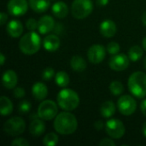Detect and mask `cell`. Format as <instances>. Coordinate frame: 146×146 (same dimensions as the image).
I'll return each instance as SVG.
<instances>
[{"instance_id": "6da1fadb", "label": "cell", "mask_w": 146, "mask_h": 146, "mask_svg": "<svg viewBox=\"0 0 146 146\" xmlns=\"http://www.w3.org/2000/svg\"><path fill=\"white\" fill-rule=\"evenodd\" d=\"M78 127V121L73 114L68 111L58 114L54 121L55 130L62 135H69L74 133Z\"/></svg>"}, {"instance_id": "7a4b0ae2", "label": "cell", "mask_w": 146, "mask_h": 146, "mask_svg": "<svg viewBox=\"0 0 146 146\" xmlns=\"http://www.w3.org/2000/svg\"><path fill=\"white\" fill-rule=\"evenodd\" d=\"M128 89L131 93L138 98L146 97V74L144 72H134L128 79Z\"/></svg>"}, {"instance_id": "3957f363", "label": "cell", "mask_w": 146, "mask_h": 146, "mask_svg": "<svg viewBox=\"0 0 146 146\" xmlns=\"http://www.w3.org/2000/svg\"><path fill=\"white\" fill-rule=\"evenodd\" d=\"M41 46V39L38 33L33 31L23 35L19 42V48L26 55H33L37 53Z\"/></svg>"}, {"instance_id": "277c9868", "label": "cell", "mask_w": 146, "mask_h": 146, "mask_svg": "<svg viewBox=\"0 0 146 146\" xmlns=\"http://www.w3.org/2000/svg\"><path fill=\"white\" fill-rule=\"evenodd\" d=\"M56 100L59 107L65 111H73L80 104V98L72 89L62 90L58 93Z\"/></svg>"}, {"instance_id": "5b68a950", "label": "cell", "mask_w": 146, "mask_h": 146, "mask_svg": "<svg viewBox=\"0 0 146 146\" xmlns=\"http://www.w3.org/2000/svg\"><path fill=\"white\" fill-rule=\"evenodd\" d=\"M93 10L92 0H74L71 7L72 15L76 19H84L89 16Z\"/></svg>"}, {"instance_id": "8992f818", "label": "cell", "mask_w": 146, "mask_h": 146, "mask_svg": "<svg viewBox=\"0 0 146 146\" xmlns=\"http://www.w3.org/2000/svg\"><path fill=\"white\" fill-rule=\"evenodd\" d=\"M3 131L9 136H18L24 133L26 123L23 119L18 116L12 117L6 121L3 124Z\"/></svg>"}, {"instance_id": "52a82bcc", "label": "cell", "mask_w": 146, "mask_h": 146, "mask_svg": "<svg viewBox=\"0 0 146 146\" xmlns=\"http://www.w3.org/2000/svg\"><path fill=\"white\" fill-rule=\"evenodd\" d=\"M58 109L52 100L43 101L38 108V116L44 121H50L57 115Z\"/></svg>"}, {"instance_id": "ba28073f", "label": "cell", "mask_w": 146, "mask_h": 146, "mask_svg": "<svg viewBox=\"0 0 146 146\" xmlns=\"http://www.w3.org/2000/svg\"><path fill=\"white\" fill-rule=\"evenodd\" d=\"M117 107L121 114L124 115H131L136 111L137 103L133 97L124 95L118 99Z\"/></svg>"}, {"instance_id": "9c48e42d", "label": "cell", "mask_w": 146, "mask_h": 146, "mask_svg": "<svg viewBox=\"0 0 146 146\" xmlns=\"http://www.w3.org/2000/svg\"><path fill=\"white\" fill-rule=\"evenodd\" d=\"M107 134L112 139H121L125 134V126L118 119H110L105 124Z\"/></svg>"}, {"instance_id": "30bf717a", "label": "cell", "mask_w": 146, "mask_h": 146, "mask_svg": "<svg viewBox=\"0 0 146 146\" xmlns=\"http://www.w3.org/2000/svg\"><path fill=\"white\" fill-rule=\"evenodd\" d=\"M129 57L125 54H115L109 62V65L111 69L115 71H123L129 66Z\"/></svg>"}, {"instance_id": "8fae6325", "label": "cell", "mask_w": 146, "mask_h": 146, "mask_svg": "<svg viewBox=\"0 0 146 146\" xmlns=\"http://www.w3.org/2000/svg\"><path fill=\"white\" fill-rule=\"evenodd\" d=\"M106 50L101 44H93L87 51V57L89 61L93 64H98L105 58Z\"/></svg>"}, {"instance_id": "7c38bea8", "label": "cell", "mask_w": 146, "mask_h": 146, "mask_svg": "<svg viewBox=\"0 0 146 146\" xmlns=\"http://www.w3.org/2000/svg\"><path fill=\"white\" fill-rule=\"evenodd\" d=\"M7 8L10 15L14 16H21L27 11L28 3L27 0H9Z\"/></svg>"}, {"instance_id": "4fadbf2b", "label": "cell", "mask_w": 146, "mask_h": 146, "mask_svg": "<svg viewBox=\"0 0 146 146\" xmlns=\"http://www.w3.org/2000/svg\"><path fill=\"white\" fill-rule=\"evenodd\" d=\"M55 21L50 15H44L38 21V30L41 34H46L53 30Z\"/></svg>"}, {"instance_id": "5bb4252c", "label": "cell", "mask_w": 146, "mask_h": 146, "mask_svg": "<svg viewBox=\"0 0 146 146\" xmlns=\"http://www.w3.org/2000/svg\"><path fill=\"white\" fill-rule=\"evenodd\" d=\"M100 33L105 38H111L115 36L117 32V27L115 23L111 20L104 21L99 27Z\"/></svg>"}, {"instance_id": "9a60e30c", "label": "cell", "mask_w": 146, "mask_h": 146, "mask_svg": "<svg viewBox=\"0 0 146 146\" xmlns=\"http://www.w3.org/2000/svg\"><path fill=\"white\" fill-rule=\"evenodd\" d=\"M3 85L7 89H13L17 84V75L14 70H6L3 74Z\"/></svg>"}, {"instance_id": "2e32d148", "label": "cell", "mask_w": 146, "mask_h": 146, "mask_svg": "<svg viewBox=\"0 0 146 146\" xmlns=\"http://www.w3.org/2000/svg\"><path fill=\"white\" fill-rule=\"evenodd\" d=\"M33 96L36 100H44L48 95V88L42 82H36L32 87Z\"/></svg>"}, {"instance_id": "e0dca14e", "label": "cell", "mask_w": 146, "mask_h": 146, "mask_svg": "<svg viewBox=\"0 0 146 146\" xmlns=\"http://www.w3.org/2000/svg\"><path fill=\"white\" fill-rule=\"evenodd\" d=\"M6 30L9 36H11L12 38H18L21 35L23 32V26L20 21L12 20L8 23Z\"/></svg>"}, {"instance_id": "ac0fdd59", "label": "cell", "mask_w": 146, "mask_h": 146, "mask_svg": "<svg viewBox=\"0 0 146 146\" xmlns=\"http://www.w3.org/2000/svg\"><path fill=\"white\" fill-rule=\"evenodd\" d=\"M60 38L53 34L48 35L44 38L43 41V45L44 48L50 51V52H53L56 51L59 47H60Z\"/></svg>"}, {"instance_id": "d6986e66", "label": "cell", "mask_w": 146, "mask_h": 146, "mask_svg": "<svg viewBox=\"0 0 146 146\" xmlns=\"http://www.w3.org/2000/svg\"><path fill=\"white\" fill-rule=\"evenodd\" d=\"M44 120L39 119H34L32 121L29 126V132L33 136L38 137L42 135L45 131V125L43 121Z\"/></svg>"}, {"instance_id": "ffe728a7", "label": "cell", "mask_w": 146, "mask_h": 146, "mask_svg": "<svg viewBox=\"0 0 146 146\" xmlns=\"http://www.w3.org/2000/svg\"><path fill=\"white\" fill-rule=\"evenodd\" d=\"M52 13L53 15L60 19L65 18L68 14V8L67 6V4L62 2V1H58L56 3H55L52 5Z\"/></svg>"}, {"instance_id": "44dd1931", "label": "cell", "mask_w": 146, "mask_h": 146, "mask_svg": "<svg viewBox=\"0 0 146 146\" xmlns=\"http://www.w3.org/2000/svg\"><path fill=\"white\" fill-rule=\"evenodd\" d=\"M31 9L37 13L45 12L50 7V0H29Z\"/></svg>"}, {"instance_id": "7402d4cb", "label": "cell", "mask_w": 146, "mask_h": 146, "mask_svg": "<svg viewBox=\"0 0 146 146\" xmlns=\"http://www.w3.org/2000/svg\"><path fill=\"white\" fill-rule=\"evenodd\" d=\"M71 68L76 72H83L86 68V62L80 56H74L70 61Z\"/></svg>"}, {"instance_id": "603a6c76", "label": "cell", "mask_w": 146, "mask_h": 146, "mask_svg": "<svg viewBox=\"0 0 146 146\" xmlns=\"http://www.w3.org/2000/svg\"><path fill=\"white\" fill-rule=\"evenodd\" d=\"M13 111V104L10 99L5 96L0 98V113L2 115H9Z\"/></svg>"}, {"instance_id": "cb8c5ba5", "label": "cell", "mask_w": 146, "mask_h": 146, "mask_svg": "<svg viewBox=\"0 0 146 146\" xmlns=\"http://www.w3.org/2000/svg\"><path fill=\"white\" fill-rule=\"evenodd\" d=\"M115 104L112 101H106L102 104L100 108L101 115L104 118H110L115 115Z\"/></svg>"}, {"instance_id": "d4e9b609", "label": "cell", "mask_w": 146, "mask_h": 146, "mask_svg": "<svg viewBox=\"0 0 146 146\" xmlns=\"http://www.w3.org/2000/svg\"><path fill=\"white\" fill-rule=\"evenodd\" d=\"M55 81L60 87H66L69 84V76L64 71H59L56 74Z\"/></svg>"}, {"instance_id": "484cf974", "label": "cell", "mask_w": 146, "mask_h": 146, "mask_svg": "<svg viewBox=\"0 0 146 146\" xmlns=\"http://www.w3.org/2000/svg\"><path fill=\"white\" fill-rule=\"evenodd\" d=\"M143 54H144L143 49L139 45H134L131 47L128 50V57L133 62L139 61L143 56Z\"/></svg>"}, {"instance_id": "4316f807", "label": "cell", "mask_w": 146, "mask_h": 146, "mask_svg": "<svg viewBox=\"0 0 146 146\" xmlns=\"http://www.w3.org/2000/svg\"><path fill=\"white\" fill-rule=\"evenodd\" d=\"M58 139V136L55 133H50L44 136L43 139V144L45 146H55L57 145Z\"/></svg>"}, {"instance_id": "83f0119b", "label": "cell", "mask_w": 146, "mask_h": 146, "mask_svg": "<svg viewBox=\"0 0 146 146\" xmlns=\"http://www.w3.org/2000/svg\"><path fill=\"white\" fill-rule=\"evenodd\" d=\"M110 91L113 95L118 96V95H121L123 92L124 86H123L121 82L115 80V81L111 82V84L110 85Z\"/></svg>"}, {"instance_id": "f1b7e54d", "label": "cell", "mask_w": 146, "mask_h": 146, "mask_svg": "<svg viewBox=\"0 0 146 146\" xmlns=\"http://www.w3.org/2000/svg\"><path fill=\"white\" fill-rule=\"evenodd\" d=\"M31 108H32V104H31V103L29 101H27V100H22L19 104L18 111H19L20 114L25 115V114H27L31 110Z\"/></svg>"}, {"instance_id": "f546056e", "label": "cell", "mask_w": 146, "mask_h": 146, "mask_svg": "<svg viewBox=\"0 0 146 146\" xmlns=\"http://www.w3.org/2000/svg\"><path fill=\"white\" fill-rule=\"evenodd\" d=\"M55 75V70L52 68H46L42 73V78L44 80H50Z\"/></svg>"}, {"instance_id": "4dcf8cb0", "label": "cell", "mask_w": 146, "mask_h": 146, "mask_svg": "<svg viewBox=\"0 0 146 146\" xmlns=\"http://www.w3.org/2000/svg\"><path fill=\"white\" fill-rule=\"evenodd\" d=\"M107 50L111 55H115L120 51V45L116 42H110L107 45Z\"/></svg>"}, {"instance_id": "1f68e13d", "label": "cell", "mask_w": 146, "mask_h": 146, "mask_svg": "<svg viewBox=\"0 0 146 146\" xmlns=\"http://www.w3.org/2000/svg\"><path fill=\"white\" fill-rule=\"evenodd\" d=\"M26 27L28 30L30 31H34L36 28H38V21L33 19V18H30L27 21L26 23Z\"/></svg>"}, {"instance_id": "d6a6232c", "label": "cell", "mask_w": 146, "mask_h": 146, "mask_svg": "<svg viewBox=\"0 0 146 146\" xmlns=\"http://www.w3.org/2000/svg\"><path fill=\"white\" fill-rule=\"evenodd\" d=\"M11 145L12 146H28L29 145V142L27 140H26L23 138L21 139H15V140H13L11 142Z\"/></svg>"}, {"instance_id": "836d02e7", "label": "cell", "mask_w": 146, "mask_h": 146, "mask_svg": "<svg viewBox=\"0 0 146 146\" xmlns=\"http://www.w3.org/2000/svg\"><path fill=\"white\" fill-rule=\"evenodd\" d=\"M13 95L16 98H22L25 96V90L21 87H17L14 90Z\"/></svg>"}, {"instance_id": "e575fe53", "label": "cell", "mask_w": 146, "mask_h": 146, "mask_svg": "<svg viewBox=\"0 0 146 146\" xmlns=\"http://www.w3.org/2000/svg\"><path fill=\"white\" fill-rule=\"evenodd\" d=\"M99 145L101 146H114L115 145V143L110 139H104L103 140H101V142L99 143Z\"/></svg>"}, {"instance_id": "d590c367", "label": "cell", "mask_w": 146, "mask_h": 146, "mask_svg": "<svg viewBox=\"0 0 146 146\" xmlns=\"http://www.w3.org/2000/svg\"><path fill=\"white\" fill-rule=\"evenodd\" d=\"M7 20H8V16H7V15H6L5 13L2 12V13L0 14V23H1V25H2V26H3V25H4V24L6 23Z\"/></svg>"}, {"instance_id": "8d00e7d4", "label": "cell", "mask_w": 146, "mask_h": 146, "mask_svg": "<svg viewBox=\"0 0 146 146\" xmlns=\"http://www.w3.org/2000/svg\"><path fill=\"white\" fill-rule=\"evenodd\" d=\"M140 109H141V111L143 113V115L146 117V99L143 100L141 102V104H140Z\"/></svg>"}, {"instance_id": "74e56055", "label": "cell", "mask_w": 146, "mask_h": 146, "mask_svg": "<svg viewBox=\"0 0 146 146\" xmlns=\"http://www.w3.org/2000/svg\"><path fill=\"white\" fill-rule=\"evenodd\" d=\"M94 127H95L96 129L101 130V129H103V127H104V123H103V121H98L95 122Z\"/></svg>"}, {"instance_id": "f35d334b", "label": "cell", "mask_w": 146, "mask_h": 146, "mask_svg": "<svg viewBox=\"0 0 146 146\" xmlns=\"http://www.w3.org/2000/svg\"><path fill=\"white\" fill-rule=\"evenodd\" d=\"M110 0H97V4L99 6H105L108 4Z\"/></svg>"}, {"instance_id": "ab89813d", "label": "cell", "mask_w": 146, "mask_h": 146, "mask_svg": "<svg viewBox=\"0 0 146 146\" xmlns=\"http://www.w3.org/2000/svg\"><path fill=\"white\" fill-rule=\"evenodd\" d=\"M0 59H1V65L3 66L4 64V61H5V56L3 53H1V55H0Z\"/></svg>"}, {"instance_id": "60d3db41", "label": "cell", "mask_w": 146, "mask_h": 146, "mask_svg": "<svg viewBox=\"0 0 146 146\" xmlns=\"http://www.w3.org/2000/svg\"><path fill=\"white\" fill-rule=\"evenodd\" d=\"M142 22L144 23V25L146 26V11L143 14V15H142Z\"/></svg>"}, {"instance_id": "b9f144b4", "label": "cell", "mask_w": 146, "mask_h": 146, "mask_svg": "<svg viewBox=\"0 0 146 146\" xmlns=\"http://www.w3.org/2000/svg\"><path fill=\"white\" fill-rule=\"evenodd\" d=\"M142 45H143L144 50H146V37L145 38H143V40H142Z\"/></svg>"}, {"instance_id": "7bdbcfd3", "label": "cell", "mask_w": 146, "mask_h": 146, "mask_svg": "<svg viewBox=\"0 0 146 146\" xmlns=\"http://www.w3.org/2000/svg\"><path fill=\"white\" fill-rule=\"evenodd\" d=\"M143 133H144L145 137L146 138V121L143 124Z\"/></svg>"}, {"instance_id": "ee69618b", "label": "cell", "mask_w": 146, "mask_h": 146, "mask_svg": "<svg viewBox=\"0 0 146 146\" xmlns=\"http://www.w3.org/2000/svg\"><path fill=\"white\" fill-rule=\"evenodd\" d=\"M144 65H145V68L146 69V57L145 58V61H144Z\"/></svg>"}]
</instances>
